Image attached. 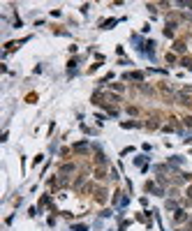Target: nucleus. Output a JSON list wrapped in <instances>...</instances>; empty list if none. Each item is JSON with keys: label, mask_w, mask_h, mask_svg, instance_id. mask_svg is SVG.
I'll use <instances>...</instances> for the list:
<instances>
[{"label": "nucleus", "mask_w": 192, "mask_h": 231, "mask_svg": "<svg viewBox=\"0 0 192 231\" xmlns=\"http://www.w3.org/2000/svg\"><path fill=\"white\" fill-rule=\"evenodd\" d=\"M188 220H190V213H188V210L178 208V210L174 213V224H183V222H188Z\"/></svg>", "instance_id": "1"}, {"label": "nucleus", "mask_w": 192, "mask_h": 231, "mask_svg": "<svg viewBox=\"0 0 192 231\" xmlns=\"http://www.w3.org/2000/svg\"><path fill=\"white\" fill-rule=\"evenodd\" d=\"M72 150H74V153H88V143H86V141H79V143L72 146Z\"/></svg>", "instance_id": "2"}, {"label": "nucleus", "mask_w": 192, "mask_h": 231, "mask_svg": "<svg viewBox=\"0 0 192 231\" xmlns=\"http://www.w3.org/2000/svg\"><path fill=\"white\" fill-rule=\"evenodd\" d=\"M123 79H125V81H130V79H134V81H144V74H141V72H128Z\"/></svg>", "instance_id": "3"}, {"label": "nucleus", "mask_w": 192, "mask_h": 231, "mask_svg": "<svg viewBox=\"0 0 192 231\" xmlns=\"http://www.w3.org/2000/svg\"><path fill=\"white\" fill-rule=\"evenodd\" d=\"M95 201L97 203H104V201H107V192H104V190H97L95 192Z\"/></svg>", "instance_id": "4"}, {"label": "nucleus", "mask_w": 192, "mask_h": 231, "mask_svg": "<svg viewBox=\"0 0 192 231\" xmlns=\"http://www.w3.org/2000/svg\"><path fill=\"white\" fill-rule=\"evenodd\" d=\"M95 162H97V164H100V166H104V164H107V157H104V155H102L100 150H97V153H95Z\"/></svg>", "instance_id": "5"}, {"label": "nucleus", "mask_w": 192, "mask_h": 231, "mask_svg": "<svg viewBox=\"0 0 192 231\" xmlns=\"http://www.w3.org/2000/svg\"><path fill=\"white\" fill-rule=\"evenodd\" d=\"M174 51H178V53H183V51H185V42H183V39H178V42L174 44Z\"/></svg>", "instance_id": "6"}, {"label": "nucleus", "mask_w": 192, "mask_h": 231, "mask_svg": "<svg viewBox=\"0 0 192 231\" xmlns=\"http://www.w3.org/2000/svg\"><path fill=\"white\" fill-rule=\"evenodd\" d=\"M72 171H76V166H74V164H63V166H60V173H72Z\"/></svg>", "instance_id": "7"}, {"label": "nucleus", "mask_w": 192, "mask_h": 231, "mask_svg": "<svg viewBox=\"0 0 192 231\" xmlns=\"http://www.w3.org/2000/svg\"><path fill=\"white\" fill-rule=\"evenodd\" d=\"M95 178H97V180H104V178H107V171H104L102 166H100V169H95Z\"/></svg>", "instance_id": "8"}, {"label": "nucleus", "mask_w": 192, "mask_h": 231, "mask_svg": "<svg viewBox=\"0 0 192 231\" xmlns=\"http://www.w3.org/2000/svg\"><path fill=\"white\" fill-rule=\"evenodd\" d=\"M111 26H116V19H109V21H104V23H102V28H104V30H107V28H111Z\"/></svg>", "instance_id": "9"}, {"label": "nucleus", "mask_w": 192, "mask_h": 231, "mask_svg": "<svg viewBox=\"0 0 192 231\" xmlns=\"http://www.w3.org/2000/svg\"><path fill=\"white\" fill-rule=\"evenodd\" d=\"M111 88H114V90H116V93H123V90H125V86H123V83H114V86H111Z\"/></svg>", "instance_id": "10"}, {"label": "nucleus", "mask_w": 192, "mask_h": 231, "mask_svg": "<svg viewBox=\"0 0 192 231\" xmlns=\"http://www.w3.org/2000/svg\"><path fill=\"white\" fill-rule=\"evenodd\" d=\"M167 210H178V206H176V201H167Z\"/></svg>", "instance_id": "11"}, {"label": "nucleus", "mask_w": 192, "mask_h": 231, "mask_svg": "<svg viewBox=\"0 0 192 231\" xmlns=\"http://www.w3.org/2000/svg\"><path fill=\"white\" fill-rule=\"evenodd\" d=\"M167 63H176V56H174V53H171V51H169V53H167Z\"/></svg>", "instance_id": "12"}, {"label": "nucleus", "mask_w": 192, "mask_h": 231, "mask_svg": "<svg viewBox=\"0 0 192 231\" xmlns=\"http://www.w3.org/2000/svg\"><path fill=\"white\" fill-rule=\"evenodd\" d=\"M74 231H88V227H86V224H76V227H74Z\"/></svg>", "instance_id": "13"}, {"label": "nucleus", "mask_w": 192, "mask_h": 231, "mask_svg": "<svg viewBox=\"0 0 192 231\" xmlns=\"http://www.w3.org/2000/svg\"><path fill=\"white\" fill-rule=\"evenodd\" d=\"M128 111L132 113V116H137V113H139V109H137V106H128Z\"/></svg>", "instance_id": "14"}, {"label": "nucleus", "mask_w": 192, "mask_h": 231, "mask_svg": "<svg viewBox=\"0 0 192 231\" xmlns=\"http://www.w3.org/2000/svg\"><path fill=\"white\" fill-rule=\"evenodd\" d=\"M185 194H188V197L192 199V185H190V187H188V190H185Z\"/></svg>", "instance_id": "15"}]
</instances>
